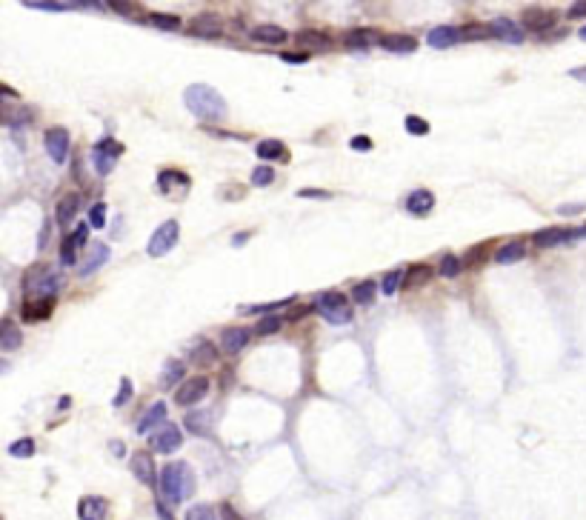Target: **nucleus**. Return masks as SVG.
I'll use <instances>...</instances> for the list:
<instances>
[{
	"mask_svg": "<svg viewBox=\"0 0 586 520\" xmlns=\"http://www.w3.org/2000/svg\"><path fill=\"white\" fill-rule=\"evenodd\" d=\"M183 103L195 117H200V121H223L229 114V103L223 101V94L215 86H206V83L186 86Z\"/></svg>",
	"mask_w": 586,
	"mask_h": 520,
	"instance_id": "f257e3e1",
	"label": "nucleus"
},
{
	"mask_svg": "<svg viewBox=\"0 0 586 520\" xmlns=\"http://www.w3.org/2000/svg\"><path fill=\"white\" fill-rule=\"evenodd\" d=\"M160 489H163V498H166L169 503H183L186 498H192V494H195L192 466L189 463H169V466H163Z\"/></svg>",
	"mask_w": 586,
	"mask_h": 520,
	"instance_id": "f03ea898",
	"label": "nucleus"
},
{
	"mask_svg": "<svg viewBox=\"0 0 586 520\" xmlns=\"http://www.w3.org/2000/svg\"><path fill=\"white\" fill-rule=\"evenodd\" d=\"M58 286H60V277L52 275V269L46 263H37V266H32L26 275H23V292H26V295L40 292V297H49Z\"/></svg>",
	"mask_w": 586,
	"mask_h": 520,
	"instance_id": "7ed1b4c3",
	"label": "nucleus"
},
{
	"mask_svg": "<svg viewBox=\"0 0 586 520\" xmlns=\"http://www.w3.org/2000/svg\"><path fill=\"white\" fill-rule=\"evenodd\" d=\"M178 241H180V226H178V220H166V223H160V226L155 229V234L149 238L146 252H149L152 257H163V254H169V252L178 246Z\"/></svg>",
	"mask_w": 586,
	"mask_h": 520,
	"instance_id": "20e7f679",
	"label": "nucleus"
},
{
	"mask_svg": "<svg viewBox=\"0 0 586 520\" xmlns=\"http://www.w3.org/2000/svg\"><path fill=\"white\" fill-rule=\"evenodd\" d=\"M121 155H123V146L117 144L114 137H103V140H98V144L92 146V163H95V169L101 175H109L114 169V160Z\"/></svg>",
	"mask_w": 586,
	"mask_h": 520,
	"instance_id": "39448f33",
	"label": "nucleus"
},
{
	"mask_svg": "<svg viewBox=\"0 0 586 520\" xmlns=\"http://www.w3.org/2000/svg\"><path fill=\"white\" fill-rule=\"evenodd\" d=\"M575 238H586V229H567V226H549V229H541L532 234L535 246L541 249H549V246H560V243H569Z\"/></svg>",
	"mask_w": 586,
	"mask_h": 520,
	"instance_id": "423d86ee",
	"label": "nucleus"
},
{
	"mask_svg": "<svg viewBox=\"0 0 586 520\" xmlns=\"http://www.w3.org/2000/svg\"><path fill=\"white\" fill-rule=\"evenodd\" d=\"M43 144H46V152H49V157L55 163H66V157H69V129H63V126L46 129Z\"/></svg>",
	"mask_w": 586,
	"mask_h": 520,
	"instance_id": "0eeeda50",
	"label": "nucleus"
},
{
	"mask_svg": "<svg viewBox=\"0 0 586 520\" xmlns=\"http://www.w3.org/2000/svg\"><path fill=\"white\" fill-rule=\"evenodd\" d=\"M206 392H209L206 377H189V381H183V386L178 389L175 400H178V406H195L206 397Z\"/></svg>",
	"mask_w": 586,
	"mask_h": 520,
	"instance_id": "6e6552de",
	"label": "nucleus"
},
{
	"mask_svg": "<svg viewBox=\"0 0 586 520\" xmlns=\"http://www.w3.org/2000/svg\"><path fill=\"white\" fill-rule=\"evenodd\" d=\"M189 32L195 37H221L223 35V20L215 15V12H203V15H195L189 20Z\"/></svg>",
	"mask_w": 586,
	"mask_h": 520,
	"instance_id": "1a4fd4ad",
	"label": "nucleus"
},
{
	"mask_svg": "<svg viewBox=\"0 0 586 520\" xmlns=\"http://www.w3.org/2000/svg\"><path fill=\"white\" fill-rule=\"evenodd\" d=\"M180 443H183V435H180V429L175 426V423H163L160 432L152 435V446H155V452H160V455H172Z\"/></svg>",
	"mask_w": 586,
	"mask_h": 520,
	"instance_id": "9d476101",
	"label": "nucleus"
},
{
	"mask_svg": "<svg viewBox=\"0 0 586 520\" xmlns=\"http://www.w3.org/2000/svg\"><path fill=\"white\" fill-rule=\"evenodd\" d=\"M52 309H55V295L23 303L20 315H23V320H26V323H37V320H46V318H49V315H52Z\"/></svg>",
	"mask_w": 586,
	"mask_h": 520,
	"instance_id": "9b49d317",
	"label": "nucleus"
},
{
	"mask_svg": "<svg viewBox=\"0 0 586 520\" xmlns=\"http://www.w3.org/2000/svg\"><path fill=\"white\" fill-rule=\"evenodd\" d=\"M555 12H549V9H537V6H532V9H524V26L529 29V32H549L552 26H555Z\"/></svg>",
	"mask_w": 586,
	"mask_h": 520,
	"instance_id": "f8f14e48",
	"label": "nucleus"
},
{
	"mask_svg": "<svg viewBox=\"0 0 586 520\" xmlns=\"http://www.w3.org/2000/svg\"><path fill=\"white\" fill-rule=\"evenodd\" d=\"M78 514H80V520H106L109 503H106V498H101V494H89V498H80Z\"/></svg>",
	"mask_w": 586,
	"mask_h": 520,
	"instance_id": "ddd939ff",
	"label": "nucleus"
},
{
	"mask_svg": "<svg viewBox=\"0 0 586 520\" xmlns=\"http://www.w3.org/2000/svg\"><path fill=\"white\" fill-rule=\"evenodd\" d=\"M489 35H495L498 40H506V43H521L524 40V32L515 20L509 17H495L489 23Z\"/></svg>",
	"mask_w": 586,
	"mask_h": 520,
	"instance_id": "4468645a",
	"label": "nucleus"
},
{
	"mask_svg": "<svg viewBox=\"0 0 586 520\" xmlns=\"http://www.w3.org/2000/svg\"><path fill=\"white\" fill-rule=\"evenodd\" d=\"M132 475L144 486H155V460H152L149 452H135L132 455Z\"/></svg>",
	"mask_w": 586,
	"mask_h": 520,
	"instance_id": "2eb2a0df",
	"label": "nucleus"
},
{
	"mask_svg": "<svg viewBox=\"0 0 586 520\" xmlns=\"http://www.w3.org/2000/svg\"><path fill=\"white\" fill-rule=\"evenodd\" d=\"M166 415H169V409H166V404H163V400H157L155 406H149L146 409V415L137 420V426H135V432L137 435H149L155 426H160L163 420H166Z\"/></svg>",
	"mask_w": 586,
	"mask_h": 520,
	"instance_id": "dca6fc26",
	"label": "nucleus"
},
{
	"mask_svg": "<svg viewBox=\"0 0 586 520\" xmlns=\"http://www.w3.org/2000/svg\"><path fill=\"white\" fill-rule=\"evenodd\" d=\"M252 40H257V43H269V46H280V43L289 40V32L280 29V26H275V23H261V26L252 29Z\"/></svg>",
	"mask_w": 586,
	"mask_h": 520,
	"instance_id": "f3484780",
	"label": "nucleus"
},
{
	"mask_svg": "<svg viewBox=\"0 0 586 520\" xmlns=\"http://www.w3.org/2000/svg\"><path fill=\"white\" fill-rule=\"evenodd\" d=\"M406 209L412 211V215H429V211L435 209V195L429 192V189H415V192H409V198H406Z\"/></svg>",
	"mask_w": 586,
	"mask_h": 520,
	"instance_id": "a211bd4d",
	"label": "nucleus"
},
{
	"mask_svg": "<svg viewBox=\"0 0 586 520\" xmlns=\"http://www.w3.org/2000/svg\"><path fill=\"white\" fill-rule=\"evenodd\" d=\"M295 43L300 46V49H309V52H329L332 49V40L323 32H298Z\"/></svg>",
	"mask_w": 586,
	"mask_h": 520,
	"instance_id": "6ab92c4d",
	"label": "nucleus"
},
{
	"mask_svg": "<svg viewBox=\"0 0 586 520\" xmlns=\"http://www.w3.org/2000/svg\"><path fill=\"white\" fill-rule=\"evenodd\" d=\"M460 40V29L455 26H435L429 35H426V43L432 46V49H449L452 43Z\"/></svg>",
	"mask_w": 586,
	"mask_h": 520,
	"instance_id": "aec40b11",
	"label": "nucleus"
},
{
	"mask_svg": "<svg viewBox=\"0 0 586 520\" xmlns=\"http://www.w3.org/2000/svg\"><path fill=\"white\" fill-rule=\"evenodd\" d=\"M381 46L395 55H412L417 49V40L412 35H386V37H381Z\"/></svg>",
	"mask_w": 586,
	"mask_h": 520,
	"instance_id": "412c9836",
	"label": "nucleus"
},
{
	"mask_svg": "<svg viewBox=\"0 0 586 520\" xmlns=\"http://www.w3.org/2000/svg\"><path fill=\"white\" fill-rule=\"evenodd\" d=\"M175 186L180 189V192H186V189H189V177H186L183 172H178V169H163L157 175V189L163 195H172Z\"/></svg>",
	"mask_w": 586,
	"mask_h": 520,
	"instance_id": "4be33fe9",
	"label": "nucleus"
},
{
	"mask_svg": "<svg viewBox=\"0 0 586 520\" xmlns=\"http://www.w3.org/2000/svg\"><path fill=\"white\" fill-rule=\"evenodd\" d=\"M526 257V243L524 241H509L495 252V263L509 266V263H518V260Z\"/></svg>",
	"mask_w": 586,
	"mask_h": 520,
	"instance_id": "5701e85b",
	"label": "nucleus"
},
{
	"mask_svg": "<svg viewBox=\"0 0 586 520\" xmlns=\"http://www.w3.org/2000/svg\"><path fill=\"white\" fill-rule=\"evenodd\" d=\"M78 209H80V195H66L60 203H58V211H55V218H58V226H63V229H69V223L75 220V215H78Z\"/></svg>",
	"mask_w": 586,
	"mask_h": 520,
	"instance_id": "b1692460",
	"label": "nucleus"
},
{
	"mask_svg": "<svg viewBox=\"0 0 586 520\" xmlns=\"http://www.w3.org/2000/svg\"><path fill=\"white\" fill-rule=\"evenodd\" d=\"M249 343V329H226L221 335V349L226 354H238Z\"/></svg>",
	"mask_w": 586,
	"mask_h": 520,
	"instance_id": "393cba45",
	"label": "nucleus"
},
{
	"mask_svg": "<svg viewBox=\"0 0 586 520\" xmlns=\"http://www.w3.org/2000/svg\"><path fill=\"white\" fill-rule=\"evenodd\" d=\"M109 246L106 243H101V241H95L92 243V252H89V257H86V266L80 269V277H86V275H92V272H98L106 260H109Z\"/></svg>",
	"mask_w": 586,
	"mask_h": 520,
	"instance_id": "a878e982",
	"label": "nucleus"
},
{
	"mask_svg": "<svg viewBox=\"0 0 586 520\" xmlns=\"http://www.w3.org/2000/svg\"><path fill=\"white\" fill-rule=\"evenodd\" d=\"M183 374H186V363L169 358L166 366H163V372H160V389H172V386H178V383L183 381Z\"/></svg>",
	"mask_w": 586,
	"mask_h": 520,
	"instance_id": "bb28decb",
	"label": "nucleus"
},
{
	"mask_svg": "<svg viewBox=\"0 0 586 520\" xmlns=\"http://www.w3.org/2000/svg\"><path fill=\"white\" fill-rule=\"evenodd\" d=\"M432 275H435L432 266H426V263H415V266L404 275V286H406V289H420V286H426V283L432 280Z\"/></svg>",
	"mask_w": 586,
	"mask_h": 520,
	"instance_id": "cd10ccee",
	"label": "nucleus"
},
{
	"mask_svg": "<svg viewBox=\"0 0 586 520\" xmlns=\"http://www.w3.org/2000/svg\"><path fill=\"white\" fill-rule=\"evenodd\" d=\"M20 343H23V332H20V329L12 320L0 323V349H3V352H15Z\"/></svg>",
	"mask_w": 586,
	"mask_h": 520,
	"instance_id": "c85d7f7f",
	"label": "nucleus"
},
{
	"mask_svg": "<svg viewBox=\"0 0 586 520\" xmlns=\"http://www.w3.org/2000/svg\"><path fill=\"white\" fill-rule=\"evenodd\" d=\"M255 152H257V157H261V160H275V157H277V160H286V157H289V155H286V146L280 144V140H272V137H269V140H261Z\"/></svg>",
	"mask_w": 586,
	"mask_h": 520,
	"instance_id": "c756f323",
	"label": "nucleus"
},
{
	"mask_svg": "<svg viewBox=\"0 0 586 520\" xmlns=\"http://www.w3.org/2000/svg\"><path fill=\"white\" fill-rule=\"evenodd\" d=\"M338 309H349V300L343 292H323L318 300V312H338Z\"/></svg>",
	"mask_w": 586,
	"mask_h": 520,
	"instance_id": "7c9ffc66",
	"label": "nucleus"
},
{
	"mask_svg": "<svg viewBox=\"0 0 586 520\" xmlns=\"http://www.w3.org/2000/svg\"><path fill=\"white\" fill-rule=\"evenodd\" d=\"M215 361H218V349H215V343L200 340V343L192 349V363H195V366H209V363H215Z\"/></svg>",
	"mask_w": 586,
	"mask_h": 520,
	"instance_id": "2f4dec72",
	"label": "nucleus"
},
{
	"mask_svg": "<svg viewBox=\"0 0 586 520\" xmlns=\"http://www.w3.org/2000/svg\"><path fill=\"white\" fill-rule=\"evenodd\" d=\"M374 32H366V29H355V32H349L346 35V49H355V52H369V46H372V37Z\"/></svg>",
	"mask_w": 586,
	"mask_h": 520,
	"instance_id": "473e14b6",
	"label": "nucleus"
},
{
	"mask_svg": "<svg viewBox=\"0 0 586 520\" xmlns=\"http://www.w3.org/2000/svg\"><path fill=\"white\" fill-rule=\"evenodd\" d=\"M374 295H378V286H374L372 280H363V283H358V286L352 289V300L361 303V306H372Z\"/></svg>",
	"mask_w": 586,
	"mask_h": 520,
	"instance_id": "72a5a7b5",
	"label": "nucleus"
},
{
	"mask_svg": "<svg viewBox=\"0 0 586 520\" xmlns=\"http://www.w3.org/2000/svg\"><path fill=\"white\" fill-rule=\"evenodd\" d=\"M26 121H32V112L29 109H23V106L20 109H12V103H3V123L6 126L15 129V126H23Z\"/></svg>",
	"mask_w": 586,
	"mask_h": 520,
	"instance_id": "f704fd0d",
	"label": "nucleus"
},
{
	"mask_svg": "<svg viewBox=\"0 0 586 520\" xmlns=\"http://www.w3.org/2000/svg\"><path fill=\"white\" fill-rule=\"evenodd\" d=\"M209 420H212V417H209L206 412H189L186 420H183V426L189 429L192 435H206L209 432Z\"/></svg>",
	"mask_w": 586,
	"mask_h": 520,
	"instance_id": "c9c22d12",
	"label": "nucleus"
},
{
	"mask_svg": "<svg viewBox=\"0 0 586 520\" xmlns=\"http://www.w3.org/2000/svg\"><path fill=\"white\" fill-rule=\"evenodd\" d=\"M23 6L29 9H40V12H66L72 6H86V3H55V0H23ZM98 6V3H95Z\"/></svg>",
	"mask_w": 586,
	"mask_h": 520,
	"instance_id": "e433bc0d",
	"label": "nucleus"
},
{
	"mask_svg": "<svg viewBox=\"0 0 586 520\" xmlns=\"http://www.w3.org/2000/svg\"><path fill=\"white\" fill-rule=\"evenodd\" d=\"M460 269H463V260H460V257H455V254H443L440 266H438V275L447 277V280H452V277H458Z\"/></svg>",
	"mask_w": 586,
	"mask_h": 520,
	"instance_id": "4c0bfd02",
	"label": "nucleus"
},
{
	"mask_svg": "<svg viewBox=\"0 0 586 520\" xmlns=\"http://www.w3.org/2000/svg\"><path fill=\"white\" fill-rule=\"evenodd\" d=\"M78 249H80V243H78L75 234H72V238H66L63 246H60V263L63 266H75L78 263Z\"/></svg>",
	"mask_w": 586,
	"mask_h": 520,
	"instance_id": "58836bf2",
	"label": "nucleus"
},
{
	"mask_svg": "<svg viewBox=\"0 0 586 520\" xmlns=\"http://www.w3.org/2000/svg\"><path fill=\"white\" fill-rule=\"evenodd\" d=\"M146 23H149V26H155V29H166V32L180 29V17L178 15H149Z\"/></svg>",
	"mask_w": 586,
	"mask_h": 520,
	"instance_id": "ea45409f",
	"label": "nucleus"
},
{
	"mask_svg": "<svg viewBox=\"0 0 586 520\" xmlns=\"http://www.w3.org/2000/svg\"><path fill=\"white\" fill-rule=\"evenodd\" d=\"M289 303H295V297H284V300H277V303H264V306H243L241 315H264V312H272L275 315V309H280V306H289Z\"/></svg>",
	"mask_w": 586,
	"mask_h": 520,
	"instance_id": "a19ab883",
	"label": "nucleus"
},
{
	"mask_svg": "<svg viewBox=\"0 0 586 520\" xmlns=\"http://www.w3.org/2000/svg\"><path fill=\"white\" fill-rule=\"evenodd\" d=\"M280 326H284V320H280L277 315H266V318L257 320L255 332H257V335H275V332H280Z\"/></svg>",
	"mask_w": 586,
	"mask_h": 520,
	"instance_id": "79ce46f5",
	"label": "nucleus"
},
{
	"mask_svg": "<svg viewBox=\"0 0 586 520\" xmlns=\"http://www.w3.org/2000/svg\"><path fill=\"white\" fill-rule=\"evenodd\" d=\"M9 455L12 458H32L35 455V440L32 437H20L9 446Z\"/></svg>",
	"mask_w": 586,
	"mask_h": 520,
	"instance_id": "37998d69",
	"label": "nucleus"
},
{
	"mask_svg": "<svg viewBox=\"0 0 586 520\" xmlns=\"http://www.w3.org/2000/svg\"><path fill=\"white\" fill-rule=\"evenodd\" d=\"M401 283H404V272L401 269H392V272H386V277L381 283V292L384 295H395L397 289H401Z\"/></svg>",
	"mask_w": 586,
	"mask_h": 520,
	"instance_id": "c03bdc74",
	"label": "nucleus"
},
{
	"mask_svg": "<svg viewBox=\"0 0 586 520\" xmlns=\"http://www.w3.org/2000/svg\"><path fill=\"white\" fill-rule=\"evenodd\" d=\"M272 180H275V169H269V166H255L252 177H249L252 186H269Z\"/></svg>",
	"mask_w": 586,
	"mask_h": 520,
	"instance_id": "a18cd8bd",
	"label": "nucleus"
},
{
	"mask_svg": "<svg viewBox=\"0 0 586 520\" xmlns=\"http://www.w3.org/2000/svg\"><path fill=\"white\" fill-rule=\"evenodd\" d=\"M89 226L92 229H103L106 226V203H95L89 209Z\"/></svg>",
	"mask_w": 586,
	"mask_h": 520,
	"instance_id": "49530a36",
	"label": "nucleus"
},
{
	"mask_svg": "<svg viewBox=\"0 0 586 520\" xmlns=\"http://www.w3.org/2000/svg\"><path fill=\"white\" fill-rule=\"evenodd\" d=\"M186 520H218V514H215L212 506L200 503V506H192L189 512H186Z\"/></svg>",
	"mask_w": 586,
	"mask_h": 520,
	"instance_id": "de8ad7c7",
	"label": "nucleus"
},
{
	"mask_svg": "<svg viewBox=\"0 0 586 520\" xmlns=\"http://www.w3.org/2000/svg\"><path fill=\"white\" fill-rule=\"evenodd\" d=\"M406 132H409V135H429V123L424 121V117L409 114V117H406Z\"/></svg>",
	"mask_w": 586,
	"mask_h": 520,
	"instance_id": "09e8293b",
	"label": "nucleus"
},
{
	"mask_svg": "<svg viewBox=\"0 0 586 520\" xmlns=\"http://www.w3.org/2000/svg\"><path fill=\"white\" fill-rule=\"evenodd\" d=\"M129 397H132V381H129V377H123V381H121V392L114 395L112 404H114V406H123Z\"/></svg>",
	"mask_w": 586,
	"mask_h": 520,
	"instance_id": "8fccbe9b",
	"label": "nucleus"
},
{
	"mask_svg": "<svg viewBox=\"0 0 586 520\" xmlns=\"http://www.w3.org/2000/svg\"><path fill=\"white\" fill-rule=\"evenodd\" d=\"M349 146L355 149V152H369L372 149V137H366V135H355L349 140Z\"/></svg>",
	"mask_w": 586,
	"mask_h": 520,
	"instance_id": "3c124183",
	"label": "nucleus"
},
{
	"mask_svg": "<svg viewBox=\"0 0 586 520\" xmlns=\"http://www.w3.org/2000/svg\"><path fill=\"white\" fill-rule=\"evenodd\" d=\"M489 32V26H466V29H460V37L463 40H475V37H483Z\"/></svg>",
	"mask_w": 586,
	"mask_h": 520,
	"instance_id": "603ef678",
	"label": "nucleus"
},
{
	"mask_svg": "<svg viewBox=\"0 0 586 520\" xmlns=\"http://www.w3.org/2000/svg\"><path fill=\"white\" fill-rule=\"evenodd\" d=\"M483 254H486V246H472V249L466 252L463 263H475V260H483Z\"/></svg>",
	"mask_w": 586,
	"mask_h": 520,
	"instance_id": "864d4df0",
	"label": "nucleus"
},
{
	"mask_svg": "<svg viewBox=\"0 0 586 520\" xmlns=\"http://www.w3.org/2000/svg\"><path fill=\"white\" fill-rule=\"evenodd\" d=\"M298 198H323V200H329L332 195H329V192H323V189H300Z\"/></svg>",
	"mask_w": 586,
	"mask_h": 520,
	"instance_id": "5fc2aeb1",
	"label": "nucleus"
},
{
	"mask_svg": "<svg viewBox=\"0 0 586 520\" xmlns=\"http://www.w3.org/2000/svg\"><path fill=\"white\" fill-rule=\"evenodd\" d=\"M583 209H586V203H564L558 211L560 215H578V211H583Z\"/></svg>",
	"mask_w": 586,
	"mask_h": 520,
	"instance_id": "6e6d98bb",
	"label": "nucleus"
},
{
	"mask_svg": "<svg viewBox=\"0 0 586 520\" xmlns=\"http://www.w3.org/2000/svg\"><path fill=\"white\" fill-rule=\"evenodd\" d=\"M221 517H223V520H243V517H241L238 512H234L229 503H223V506H221Z\"/></svg>",
	"mask_w": 586,
	"mask_h": 520,
	"instance_id": "4d7b16f0",
	"label": "nucleus"
},
{
	"mask_svg": "<svg viewBox=\"0 0 586 520\" xmlns=\"http://www.w3.org/2000/svg\"><path fill=\"white\" fill-rule=\"evenodd\" d=\"M567 15H569V17H586V3H572Z\"/></svg>",
	"mask_w": 586,
	"mask_h": 520,
	"instance_id": "13d9d810",
	"label": "nucleus"
},
{
	"mask_svg": "<svg viewBox=\"0 0 586 520\" xmlns=\"http://www.w3.org/2000/svg\"><path fill=\"white\" fill-rule=\"evenodd\" d=\"M569 78H572V80H580V83H586V66H578V69H572V72H569Z\"/></svg>",
	"mask_w": 586,
	"mask_h": 520,
	"instance_id": "bf43d9fd",
	"label": "nucleus"
},
{
	"mask_svg": "<svg viewBox=\"0 0 586 520\" xmlns=\"http://www.w3.org/2000/svg\"><path fill=\"white\" fill-rule=\"evenodd\" d=\"M109 9H117V12H123V15L135 12V6H129V3H117V0H112V3H109Z\"/></svg>",
	"mask_w": 586,
	"mask_h": 520,
	"instance_id": "052dcab7",
	"label": "nucleus"
},
{
	"mask_svg": "<svg viewBox=\"0 0 586 520\" xmlns=\"http://www.w3.org/2000/svg\"><path fill=\"white\" fill-rule=\"evenodd\" d=\"M280 58H284L286 63H307V60H309L307 55H289V52H286V55H280Z\"/></svg>",
	"mask_w": 586,
	"mask_h": 520,
	"instance_id": "680f3d73",
	"label": "nucleus"
},
{
	"mask_svg": "<svg viewBox=\"0 0 586 520\" xmlns=\"http://www.w3.org/2000/svg\"><path fill=\"white\" fill-rule=\"evenodd\" d=\"M155 512H157V517H160V520H172V514H169V509H166V506H163L160 501H157V506H155Z\"/></svg>",
	"mask_w": 586,
	"mask_h": 520,
	"instance_id": "e2e57ef3",
	"label": "nucleus"
},
{
	"mask_svg": "<svg viewBox=\"0 0 586 520\" xmlns=\"http://www.w3.org/2000/svg\"><path fill=\"white\" fill-rule=\"evenodd\" d=\"M112 452H114V455H123V443L114 440V443H112Z\"/></svg>",
	"mask_w": 586,
	"mask_h": 520,
	"instance_id": "0e129e2a",
	"label": "nucleus"
},
{
	"mask_svg": "<svg viewBox=\"0 0 586 520\" xmlns=\"http://www.w3.org/2000/svg\"><path fill=\"white\" fill-rule=\"evenodd\" d=\"M580 40H586V26H583V29H580Z\"/></svg>",
	"mask_w": 586,
	"mask_h": 520,
	"instance_id": "69168bd1",
	"label": "nucleus"
}]
</instances>
